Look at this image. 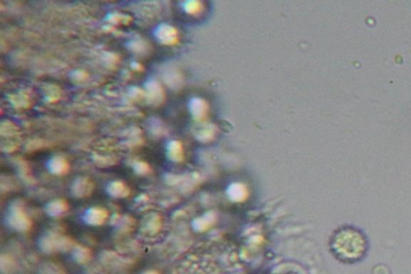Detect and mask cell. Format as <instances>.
<instances>
[{"label": "cell", "mask_w": 411, "mask_h": 274, "mask_svg": "<svg viewBox=\"0 0 411 274\" xmlns=\"http://www.w3.org/2000/svg\"><path fill=\"white\" fill-rule=\"evenodd\" d=\"M74 258L79 263H85L90 258V251L82 246L76 247L74 250Z\"/></svg>", "instance_id": "4fadbf2b"}, {"label": "cell", "mask_w": 411, "mask_h": 274, "mask_svg": "<svg viewBox=\"0 0 411 274\" xmlns=\"http://www.w3.org/2000/svg\"><path fill=\"white\" fill-rule=\"evenodd\" d=\"M49 172L56 175H63L67 174L69 171V163L65 158L55 156L51 158L48 163Z\"/></svg>", "instance_id": "52a82bcc"}, {"label": "cell", "mask_w": 411, "mask_h": 274, "mask_svg": "<svg viewBox=\"0 0 411 274\" xmlns=\"http://www.w3.org/2000/svg\"><path fill=\"white\" fill-rule=\"evenodd\" d=\"M5 221L7 227L18 232H27L32 226V221L27 216L24 207L16 204L8 208Z\"/></svg>", "instance_id": "6da1fadb"}, {"label": "cell", "mask_w": 411, "mask_h": 274, "mask_svg": "<svg viewBox=\"0 0 411 274\" xmlns=\"http://www.w3.org/2000/svg\"><path fill=\"white\" fill-rule=\"evenodd\" d=\"M143 228L146 232L154 233L158 232L161 227L160 218L158 215H149L143 222Z\"/></svg>", "instance_id": "30bf717a"}, {"label": "cell", "mask_w": 411, "mask_h": 274, "mask_svg": "<svg viewBox=\"0 0 411 274\" xmlns=\"http://www.w3.org/2000/svg\"><path fill=\"white\" fill-rule=\"evenodd\" d=\"M70 78L73 81H76V82H80V81L85 80L87 78V74H85V72L76 70V71H73L70 74Z\"/></svg>", "instance_id": "d6986e66"}, {"label": "cell", "mask_w": 411, "mask_h": 274, "mask_svg": "<svg viewBox=\"0 0 411 274\" xmlns=\"http://www.w3.org/2000/svg\"><path fill=\"white\" fill-rule=\"evenodd\" d=\"M145 98L147 102L153 106H158L165 99L164 91L159 83L155 80H149L145 83Z\"/></svg>", "instance_id": "7a4b0ae2"}, {"label": "cell", "mask_w": 411, "mask_h": 274, "mask_svg": "<svg viewBox=\"0 0 411 274\" xmlns=\"http://www.w3.org/2000/svg\"><path fill=\"white\" fill-rule=\"evenodd\" d=\"M183 8L185 11H187V13L189 14H197L200 12L201 8H202V5L200 2L198 1H188L186 2L183 5Z\"/></svg>", "instance_id": "5bb4252c"}, {"label": "cell", "mask_w": 411, "mask_h": 274, "mask_svg": "<svg viewBox=\"0 0 411 274\" xmlns=\"http://www.w3.org/2000/svg\"><path fill=\"white\" fill-rule=\"evenodd\" d=\"M109 217V212L105 208L100 207H90L86 210L83 216L85 223L88 225L96 226L102 225L105 223Z\"/></svg>", "instance_id": "277c9868"}, {"label": "cell", "mask_w": 411, "mask_h": 274, "mask_svg": "<svg viewBox=\"0 0 411 274\" xmlns=\"http://www.w3.org/2000/svg\"><path fill=\"white\" fill-rule=\"evenodd\" d=\"M69 205L67 201L62 199L51 200L45 207V212L51 217H60L69 211Z\"/></svg>", "instance_id": "8992f818"}, {"label": "cell", "mask_w": 411, "mask_h": 274, "mask_svg": "<svg viewBox=\"0 0 411 274\" xmlns=\"http://www.w3.org/2000/svg\"><path fill=\"white\" fill-rule=\"evenodd\" d=\"M156 38L163 45H173L178 41V32L174 27L167 24L159 25L154 32Z\"/></svg>", "instance_id": "5b68a950"}, {"label": "cell", "mask_w": 411, "mask_h": 274, "mask_svg": "<svg viewBox=\"0 0 411 274\" xmlns=\"http://www.w3.org/2000/svg\"><path fill=\"white\" fill-rule=\"evenodd\" d=\"M107 192L112 197L122 199L129 196L130 190L129 187L121 181H114L108 185Z\"/></svg>", "instance_id": "ba28073f"}, {"label": "cell", "mask_w": 411, "mask_h": 274, "mask_svg": "<svg viewBox=\"0 0 411 274\" xmlns=\"http://www.w3.org/2000/svg\"><path fill=\"white\" fill-rule=\"evenodd\" d=\"M129 96L131 97L134 100H139L143 97H145V93L144 90L141 89L139 87H132L129 89Z\"/></svg>", "instance_id": "ac0fdd59"}, {"label": "cell", "mask_w": 411, "mask_h": 274, "mask_svg": "<svg viewBox=\"0 0 411 274\" xmlns=\"http://www.w3.org/2000/svg\"><path fill=\"white\" fill-rule=\"evenodd\" d=\"M143 274H158L157 273L154 272V271H147V272L144 273Z\"/></svg>", "instance_id": "44dd1931"}, {"label": "cell", "mask_w": 411, "mask_h": 274, "mask_svg": "<svg viewBox=\"0 0 411 274\" xmlns=\"http://www.w3.org/2000/svg\"><path fill=\"white\" fill-rule=\"evenodd\" d=\"M134 170L137 174L144 175V174H148L150 172V167L146 163L138 161V162H136L134 163Z\"/></svg>", "instance_id": "e0dca14e"}, {"label": "cell", "mask_w": 411, "mask_h": 274, "mask_svg": "<svg viewBox=\"0 0 411 274\" xmlns=\"http://www.w3.org/2000/svg\"><path fill=\"white\" fill-rule=\"evenodd\" d=\"M168 157L171 160L179 162L182 159V149L181 143L177 141H173L169 143L167 148Z\"/></svg>", "instance_id": "8fae6325"}, {"label": "cell", "mask_w": 411, "mask_h": 274, "mask_svg": "<svg viewBox=\"0 0 411 274\" xmlns=\"http://www.w3.org/2000/svg\"><path fill=\"white\" fill-rule=\"evenodd\" d=\"M108 20L109 22L114 23V24L123 23L124 25H127L131 21L132 19L130 16H124V15H121V14H112L108 17Z\"/></svg>", "instance_id": "9a60e30c"}, {"label": "cell", "mask_w": 411, "mask_h": 274, "mask_svg": "<svg viewBox=\"0 0 411 274\" xmlns=\"http://www.w3.org/2000/svg\"><path fill=\"white\" fill-rule=\"evenodd\" d=\"M190 111L195 118H202L206 115L207 105L206 101L199 98H193L190 102Z\"/></svg>", "instance_id": "9c48e42d"}, {"label": "cell", "mask_w": 411, "mask_h": 274, "mask_svg": "<svg viewBox=\"0 0 411 274\" xmlns=\"http://www.w3.org/2000/svg\"><path fill=\"white\" fill-rule=\"evenodd\" d=\"M128 46H129L130 50L134 51L136 53H143L147 50L146 45L141 40L132 41V42L129 43Z\"/></svg>", "instance_id": "2e32d148"}, {"label": "cell", "mask_w": 411, "mask_h": 274, "mask_svg": "<svg viewBox=\"0 0 411 274\" xmlns=\"http://www.w3.org/2000/svg\"><path fill=\"white\" fill-rule=\"evenodd\" d=\"M163 76L165 82L167 83V85L173 88V89L179 87L180 83L182 82L180 75L177 74L176 72L173 71V70L165 72Z\"/></svg>", "instance_id": "7c38bea8"}, {"label": "cell", "mask_w": 411, "mask_h": 274, "mask_svg": "<svg viewBox=\"0 0 411 274\" xmlns=\"http://www.w3.org/2000/svg\"><path fill=\"white\" fill-rule=\"evenodd\" d=\"M131 67L134 69V70H137V71H142L143 69V66L138 62H133L131 64Z\"/></svg>", "instance_id": "ffe728a7"}, {"label": "cell", "mask_w": 411, "mask_h": 274, "mask_svg": "<svg viewBox=\"0 0 411 274\" xmlns=\"http://www.w3.org/2000/svg\"><path fill=\"white\" fill-rule=\"evenodd\" d=\"M94 188V183L89 178L78 177L72 183L70 192L75 198H85L92 194Z\"/></svg>", "instance_id": "3957f363"}]
</instances>
